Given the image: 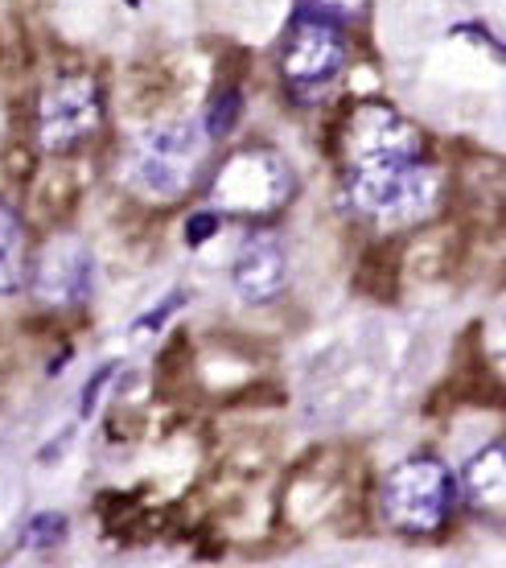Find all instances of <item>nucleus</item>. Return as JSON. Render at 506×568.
Returning <instances> with one entry per match:
<instances>
[{
	"mask_svg": "<svg viewBox=\"0 0 506 568\" xmlns=\"http://www.w3.org/2000/svg\"><path fill=\"white\" fill-rule=\"evenodd\" d=\"M240 91H223L219 100H214V108L206 112V132H211V141H219V136H226V132L235 129V120H240Z\"/></svg>",
	"mask_w": 506,
	"mask_h": 568,
	"instance_id": "obj_14",
	"label": "nucleus"
},
{
	"mask_svg": "<svg viewBox=\"0 0 506 568\" xmlns=\"http://www.w3.org/2000/svg\"><path fill=\"white\" fill-rule=\"evenodd\" d=\"M424 156L421 132L387 103H363L346 120V170Z\"/></svg>",
	"mask_w": 506,
	"mask_h": 568,
	"instance_id": "obj_6",
	"label": "nucleus"
},
{
	"mask_svg": "<svg viewBox=\"0 0 506 568\" xmlns=\"http://www.w3.org/2000/svg\"><path fill=\"white\" fill-rule=\"evenodd\" d=\"M182 305H185V293H173V297L161 301V305H156L153 313H144V317H141V326H136V329H141V334H149V329H156V326H161V322H165V317H169V313H173V310H182Z\"/></svg>",
	"mask_w": 506,
	"mask_h": 568,
	"instance_id": "obj_16",
	"label": "nucleus"
},
{
	"mask_svg": "<svg viewBox=\"0 0 506 568\" xmlns=\"http://www.w3.org/2000/svg\"><path fill=\"white\" fill-rule=\"evenodd\" d=\"M95 288V264H91V252L74 240H54L38 256V268H33V293L45 301V305H58V310H71V305H83Z\"/></svg>",
	"mask_w": 506,
	"mask_h": 568,
	"instance_id": "obj_8",
	"label": "nucleus"
},
{
	"mask_svg": "<svg viewBox=\"0 0 506 568\" xmlns=\"http://www.w3.org/2000/svg\"><path fill=\"white\" fill-rule=\"evenodd\" d=\"M103 124V87L91 74H67L42 95L38 144L45 153H71Z\"/></svg>",
	"mask_w": 506,
	"mask_h": 568,
	"instance_id": "obj_5",
	"label": "nucleus"
},
{
	"mask_svg": "<svg viewBox=\"0 0 506 568\" xmlns=\"http://www.w3.org/2000/svg\"><path fill=\"white\" fill-rule=\"evenodd\" d=\"M462 495L478 515H506V437L469 457L462 469Z\"/></svg>",
	"mask_w": 506,
	"mask_h": 568,
	"instance_id": "obj_10",
	"label": "nucleus"
},
{
	"mask_svg": "<svg viewBox=\"0 0 506 568\" xmlns=\"http://www.w3.org/2000/svg\"><path fill=\"white\" fill-rule=\"evenodd\" d=\"M296 194V178L289 161L272 149H243V153L226 156L223 170L214 173L211 199L223 214H240V219H267Z\"/></svg>",
	"mask_w": 506,
	"mask_h": 568,
	"instance_id": "obj_4",
	"label": "nucleus"
},
{
	"mask_svg": "<svg viewBox=\"0 0 506 568\" xmlns=\"http://www.w3.org/2000/svg\"><path fill=\"white\" fill-rule=\"evenodd\" d=\"M206 153H211L206 124H190V120L161 124V129L144 132L136 141V149L128 156V182L144 199L178 202L202 178Z\"/></svg>",
	"mask_w": 506,
	"mask_h": 568,
	"instance_id": "obj_2",
	"label": "nucleus"
},
{
	"mask_svg": "<svg viewBox=\"0 0 506 568\" xmlns=\"http://www.w3.org/2000/svg\"><path fill=\"white\" fill-rule=\"evenodd\" d=\"M219 227H223V223H219V214L214 211L190 214V219H185V243L198 247V243H206L211 235H219Z\"/></svg>",
	"mask_w": 506,
	"mask_h": 568,
	"instance_id": "obj_15",
	"label": "nucleus"
},
{
	"mask_svg": "<svg viewBox=\"0 0 506 568\" xmlns=\"http://www.w3.org/2000/svg\"><path fill=\"white\" fill-rule=\"evenodd\" d=\"M128 4H136V0H128Z\"/></svg>",
	"mask_w": 506,
	"mask_h": 568,
	"instance_id": "obj_18",
	"label": "nucleus"
},
{
	"mask_svg": "<svg viewBox=\"0 0 506 568\" xmlns=\"http://www.w3.org/2000/svg\"><path fill=\"white\" fill-rule=\"evenodd\" d=\"M457 483L441 457H408L383 483V519L408 536H428L449 519Z\"/></svg>",
	"mask_w": 506,
	"mask_h": 568,
	"instance_id": "obj_3",
	"label": "nucleus"
},
{
	"mask_svg": "<svg viewBox=\"0 0 506 568\" xmlns=\"http://www.w3.org/2000/svg\"><path fill=\"white\" fill-rule=\"evenodd\" d=\"M284 281H289V256L284 243L272 231H252L240 243V252L231 260V284L243 301L264 305V301L281 297Z\"/></svg>",
	"mask_w": 506,
	"mask_h": 568,
	"instance_id": "obj_9",
	"label": "nucleus"
},
{
	"mask_svg": "<svg viewBox=\"0 0 506 568\" xmlns=\"http://www.w3.org/2000/svg\"><path fill=\"white\" fill-rule=\"evenodd\" d=\"M366 0H301V17H317V21H330V26H354L363 21Z\"/></svg>",
	"mask_w": 506,
	"mask_h": 568,
	"instance_id": "obj_13",
	"label": "nucleus"
},
{
	"mask_svg": "<svg viewBox=\"0 0 506 568\" xmlns=\"http://www.w3.org/2000/svg\"><path fill=\"white\" fill-rule=\"evenodd\" d=\"M346 185L358 214L383 227H416L441 202V173L428 165V156L346 170Z\"/></svg>",
	"mask_w": 506,
	"mask_h": 568,
	"instance_id": "obj_1",
	"label": "nucleus"
},
{
	"mask_svg": "<svg viewBox=\"0 0 506 568\" xmlns=\"http://www.w3.org/2000/svg\"><path fill=\"white\" fill-rule=\"evenodd\" d=\"M281 67L293 91H305V95L325 91L342 74V67H346L342 29L330 26V21H317V17H301L293 33H289Z\"/></svg>",
	"mask_w": 506,
	"mask_h": 568,
	"instance_id": "obj_7",
	"label": "nucleus"
},
{
	"mask_svg": "<svg viewBox=\"0 0 506 568\" xmlns=\"http://www.w3.org/2000/svg\"><path fill=\"white\" fill-rule=\"evenodd\" d=\"M115 375V367H103V371H95L91 379H87V392H83V416H91L95 413V399H99V392H103V384Z\"/></svg>",
	"mask_w": 506,
	"mask_h": 568,
	"instance_id": "obj_17",
	"label": "nucleus"
},
{
	"mask_svg": "<svg viewBox=\"0 0 506 568\" xmlns=\"http://www.w3.org/2000/svg\"><path fill=\"white\" fill-rule=\"evenodd\" d=\"M29 276V252H26V227L13 214L9 202H0V297L17 293Z\"/></svg>",
	"mask_w": 506,
	"mask_h": 568,
	"instance_id": "obj_11",
	"label": "nucleus"
},
{
	"mask_svg": "<svg viewBox=\"0 0 506 568\" xmlns=\"http://www.w3.org/2000/svg\"><path fill=\"white\" fill-rule=\"evenodd\" d=\"M71 536V524H67V515H33L26 524V531H21V544L26 548H33V552H50V548H58V544Z\"/></svg>",
	"mask_w": 506,
	"mask_h": 568,
	"instance_id": "obj_12",
	"label": "nucleus"
}]
</instances>
